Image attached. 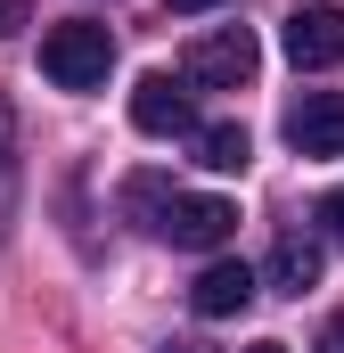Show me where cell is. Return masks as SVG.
Wrapping results in <instances>:
<instances>
[{"mask_svg":"<svg viewBox=\"0 0 344 353\" xmlns=\"http://www.w3.org/2000/svg\"><path fill=\"white\" fill-rule=\"evenodd\" d=\"M246 353H287V345H279V337H262V345H246Z\"/></svg>","mask_w":344,"mask_h":353,"instance_id":"e0dca14e","label":"cell"},{"mask_svg":"<svg viewBox=\"0 0 344 353\" xmlns=\"http://www.w3.org/2000/svg\"><path fill=\"white\" fill-rule=\"evenodd\" d=\"M172 197H180V189H164V173H131V181H123V205H131V222H148V230L164 222Z\"/></svg>","mask_w":344,"mask_h":353,"instance_id":"30bf717a","label":"cell"},{"mask_svg":"<svg viewBox=\"0 0 344 353\" xmlns=\"http://www.w3.org/2000/svg\"><path fill=\"white\" fill-rule=\"evenodd\" d=\"M17 25H25V0H0V41H8Z\"/></svg>","mask_w":344,"mask_h":353,"instance_id":"4fadbf2b","label":"cell"},{"mask_svg":"<svg viewBox=\"0 0 344 353\" xmlns=\"http://www.w3.org/2000/svg\"><path fill=\"white\" fill-rule=\"evenodd\" d=\"M41 74L58 90H107V74H115V33L90 25V17L50 25V33H41Z\"/></svg>","mask_w":344,"mask_h":353,"instance_id":"6da1fadb","label":"cell"},{"mask_svg":"<svg viewBox=\"0 0 344 353\" xmlns=\"http://www.w3.org/2000/svg\"><path fill=\"white\" fill-rule=\"evenodd\" d=\"M197 165H205V173H246V165H255L246 123H205V132H197Z\"/></svg>","mask_w":344,"mask_h":353,"instance_id":"9c48e42d","label":"cell"},{"mask_svg":"<svg viewBox=\"0 0 344 353\" xmlns=\"http://www.w3.org/2000/svg\"><path fill=\"white\" fill-rule=\"evenodd\" d=\"M172 17H205V8H222V0H164Z\"/></svg>","mask_w":344,"mask_h":353,"instance_id":"9a60e30c","label":"cell"},{"mask_svg":"<svg viewBox=\"0 0 344 353\" xmlns=\"http://www.w3.org/2000/svg\"><path fill=\"white\" fill-rule=\"evenodd\" d=\"M156 353H213V345H197V337H172V345H156Z\"/></svg>","mask_w":344,"mask_h":353,"instance_id":"2e32d148","label":"cell"},{"mask_svg":"<svg viewBox=\"0 0 344 353\" xmlns=\"http://www.w3.org/2000/svg\"><path fill=\"white\" fill-rule=\"evenodd\" d=\"M287 58H295L303 74H328V66H344V8H328V0L295 8V17H287Z\"/></svg>","mask_w":344,"mask_h":353,"instance_id":"5b68a950","label":"cell"},{"mask_svg":"<svg viewBox=\"0 0 344 353\" xmlns=\"http://www.w3.org/2000/svg\"><path fill=\"white\" fill-rule=\"evenodd\" d=\"M320 353H344V312L328 321V329H320Z\"/></svg>","mask_w":344,"mask_h":353,"instance_id":"5bb4252c","label":"cell"},{"mask_svg":"<svg viewBox=\"0 0 344 353\" xmlns=\"http://www.w3.org/2000/svg\"><path fill=\"white\" fill-rule=\"evenodd\" d=\"M131 123H140L148 140H197V132H205L197 107H189V83H172V74H140V90H131Z\"/></svg>","mask_w":344,"mask_h":353,"instance_id":"3957f363","label":"cell"},{"mask_svg":"<svg viewBox=\"0 0 344 353\" xmlns=\"http://www.w3.org/2000/svg\"><path fill=\"white\" fill-rule=\"evenodd\" d=\"M255 66H262L255 33H246V25H213V33L189 41L180 83H189V90H246V83H255Z\"/></svg>","mask_w":344,"mask_h":353,"instance_id":"7a4b0ae2","label":"cell"},{"mask_svg":"<svg viewBox=\"0 0 344 353\" xmlns=\"http://www.w3.org/2000/svg\"><path fill=\"white\" fill-rule=\"evenodd\" d=\"M320 230H328V247H344V189L320 197Z\"/></svg>","mask_w":344,"mask_h":353,"instance_id":"7c38bea8","label":"cell"},{"mask_svg":"<svg viewBox=\"0 0 344 353\" xmlns=\"http://www.w3.org/2000/svg\"><path fill=\"white\" fill-rule=\"evenodd\" d=\"M230 230H238V205H230V197H172L164 222H156V239H172V247H197V255L230 247Z\"/></svg>","mask_w":344,"mask_h":353,"instance_id":"277c9868","label":"cell"},{"mask_svg":"<svg viewBox=\"0 0 344 353\" xmlns=\"http://www.w3.org/2000/svg\"><path fill=\"white\" fill-rule=\"evenodd\" d=\"M189 304H197L205 321H230V312H246V304H255V271H246V263H230V255H213V263L197 271Z\"/></svg>","mask_w":344,"mask_h":353,"instance_id":"52a82bcc","label":"cell"},{"mask_svg":"<svg viewBox=\"0 0 344 353\" xmlns=\"http://www.w3.org/2000/svg\"><path fill=\"white\" fill-rule=\"evenodd\" d=\"M320 263H328V247L303 239V230H287V239L270 247V288H279V296H303V288H320Z\"/></svg>","mask_w":344,"mask_h":353,"instance_id":"ba28073f","label":"cell"},{"mask_svg":"<svg viewBox=\"0 0 344 353\" xmlns=\"http://www.w3.org/2000/svg\"><path fill=\"white\" fill-rule=\"evenodd\" d=\"M17 205V115H8V99H0V214Z\"/></svg>","mask_w":344,"mask_h":353,"instance_id":"8fae6325","label":"cell"},{"mask_svg":"<svg viewBox=\"0 0 344 353\" xmlns=\"http://www.w3.org/2000/svg\"><path fill=\"white\" fill-rule=\"evenodd\" d=\"M287 148L295 157H344V90H303L287 107Z\"/></svg>","mask_w":344,"mask_h":353,"instance_id":"8992f818","label":"cell"}]
</instances>
